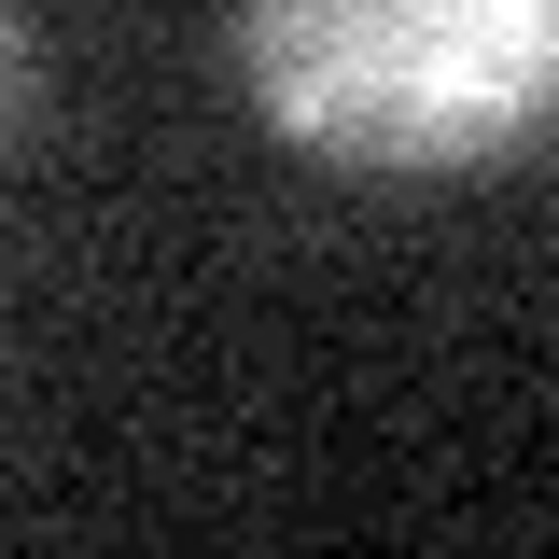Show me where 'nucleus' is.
<instances>
[{"label": "nucleus", "mask_w": 559, "mask_h": 559, "mask_svg": "<svg viewBox=\"0 0 559 559\" xmlns=\"http://www.w3.org/2000/svg\"><path fill=\"white\" fill-rule=\"evenodd\" d=\"M252 84L294 140L448 168L546 112L532 0H252Z\"/></svg>", "instance_id": "obj_1"}, {"label": "nucleus", "mask_w": 559, "mask_h": 559, "mask_svg": "<svg viewBox=\"0 0 559 559\" xmlns=\"http://www.w3.org/2000/svg\"><path fill=\"white\" fill-rule=\"evenodd\" d=\"M532 43H546V98H559V0H532Z\"/></svg>", "instance_id": "obj_2"}, {"label": "nucleus", "mask_w": 559, "mask_h": 559, "mask_svg": "<svg viewBox=\"0 0 559 559\" xmlns=\"http://www.w3.org/2000/svg\"><path fill=\"white\" fill-rule=\"evenodd\" d=\"M0 84H14V28H0Z\"/></svg>", "instance_id": "obj_3"}]
</instances>
